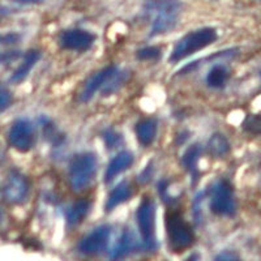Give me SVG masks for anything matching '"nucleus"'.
Listing matches in <instances>:
<instances>
[{
  "label": "nucleus",
  "mask_w": 261,
  "mask_h": 261,
  "mask_svg": "<svg viewBox=\"0 0 261 261\" xmlns=\"http://www.w3.org/2000/svg\"><path fill=\"white\" fill-rule=\"evenodd\" d=\"M137 248H141V242H137L130 228H124V231L119 237L116 244L110 251V258H123L135 252Z\"/></svg>",
  "instance_id": "nucleus-13"
},
{
  "label": "nucleus",
  "mask_w": 261,
  "mask_h": 261,
  "mask_svg": "<svg viewBox=\"0 0 261 261\" xmlns=\"http://www.w3.org/2000/svg\"><path fill=\"white\" fill-rule=\"evenodd\" d=\"M98 158L95 153L84 151L73 155L68 165V184L73 192H83L95 179Z\"/></svg>",
  "instance_id": "nucleus-3"
},
{
  "label": "nucleus",
  "mask_w": 261,
  "mask_h": 261,
  "mask_svg": "<svg viewBox=\"0 0 261 261\" xmlns=\"http://www.w3.org/2000/svg\"><path fill=\"white\" fill-rule=\"evenodd\" d=\"M20 57L21 54L18 51H6V53L2 54V63H3V65H7L17 60Z\"/></svg>",
  "instance_id": "nucleus-29"
},
{
  "label": "nucleus",
  "mask_w": 261,
  "mask_h": 261,
  "mask_svg": "<svg viewBox=\"0 0 261 261\" xmlns=\"http://www.w3.org/2000/svg\"><path fill=\"white\" fill-rule=\"evenodd\" d=\"M90 208H92V202L86 199H80L74 201L73 204L67 209L65 212V222L69 228L77 227L80 223L85 221V218L89 214Z\"/></svg>",
  "instance_id": "nucleus-15"
},
{
  "label": "nucleus",
  "mask_w": 261,
  "mask_h": 261,
  "mask_svg": "<svg viewBox=\"0 0 261 261\" xmlns=\"http://www.w3.org/2000/svg\"><path fill=\"white\" fill-rule=\"evenodd\" d=\"M208 153L213 158H225L231 151V145L223 134H213L208 141Z\"/></svg>",
  "instance_id": "nucleus-19"
},
{
  "label": "nucleus",
  "mask_w": 261,
  "mask_h": 261,
  "mask_svg": "<svg viewBox=\"0 0 261 261\" xmlns=\"http://www.w3.org/2000/svg\"><path fill=\"white\" fill-rule=\"evenodd\" d=\"M167 246L172 253H183L195 244L196 235L192 226L184 220L178 211H169L165 214Z\"/></svg>",
  "instance_id": "nucleus-2"
},
{
  "label": "nucleus",
  "mask_w": 261,
  "mask_h": 261,
  "mask_svg": "<svg viewBox=\"0 0 261 261\" xmlns=\"http://www.w3.org/2000/svg\"><path fill=\"white\" fill-rule=\"evenodd\" d=\"M132 195H134V191H132L130 184L127 180H122L110 191V193L107 196L106 204H105V209H106V212H113L116 206L128 201L132 197Z\"/></svg>",
  "instance_id": "nucleus-16"
},
{
  "label": "nucleus",
  "mask_w": 261,
  "mask_h": 261,
  "mask_svg": "<svg viewBox=\"0 0 261 261\" xmlns=\"http://www.w3.org/2000/svg\"><path fill=\"white\" fill-rule=\"evenodd\" d=\"M208 193L212 213L221 217H234L237 214L234 187L227 179H217L211 186Z\"/></svg>",
  "instance_id": "nucleus-6"
},
{
  "label": "nucleus",
  "mask_w": 261,
  "mask_h": 261,
  "mask_svg": "<svg viewBox=\"0 0 261 261\" xmlns=\"http://www.w3.org/2000/svg\"><path fill=\"white\" fill-rule=\"evenodd\" d=\"M244 132L253 136H261V114H248L242 123Z\"/></svg>",
  "instance_id": "nucleus-22"
},
{
  "label": "nucleus",
  "mask_w": 261,
  "mask_h": 261,
  "mask_svg": "<svg viewBox=\"0 0 261 261\" xmlns=\"http://www.w3.org/2000/svg\"><path fill=\"white\" fill-rule=\"evenodd\" d=\"M95 36L84 29L65 30L59 37V46L63 50L86 51L94 45Z\"/></svg>",
  "instance_id": "nucleus-10"
},
{
  "label": "nucleus",
  "mask_w": 261,
  "mask_h": 261,
  "mask_svg": "<svg viewBox=\"0 0 261 261\" xmlns=\"http://www.w3.org/2000/svg\"><path fill=\"white\" fill-rule=\"evenodd\" d=\"M176 136L179 137V141H178V145H181V144L184 143V141H186V140L188 139V137H190V134H188L187 130H184V132H180V134L179 135H176Z\"/></svg>",
  "instance_id": "nucleus-32"
},
{
  "label": "nucleus",
  "mask_w": 261,
  "mask_h": 261,
  "mask_svg": "<svg viewBox=\"0 0 261 261\" xmlns=\"http://www.w3.org/2000/svg\"><path fill=\"white\" fill-rule=\"evenodd\" d=\"M204 200V192L199 193L196 196L195 201H193V220L197 225H200L202 221V214H201V202Z\"/></svg>",
  "instance_id": "nucleus-26"
},
{
  "label": "nucleus",
  "mask_w": 261,
  "mask_h": 261,
  "mask_svg": "<svg viewBox=\"0 0 261 261\" xmlns=\"http://www.w3.org/2000/svg\"><path fill=\"white\" fill-rule=\"evenodd\" d=\"M218 38L217 30L214 28H200L184 34L175 43L170 55V62L179 63L186 58L191 57L197 51L213 45Z\"/></svg>",
  "instance_id": "nucleus-4"
},
{
  "label": "nucleus",
  "mask_w": 261,
  "mask_h": 261,
  "mask_svg": "<svg viewBox=\"0 0 261 261\" xmlns=\"http://www.w3.org/2000/svg\"><path fill=\"white\" fill-rule=\"evenodd\" d=\"M153 172H154V169H153V162L148 163L145 166V169L140 172L139 175V181L143 184H146L150 181V179L153 178Z\"/></svg>",
  "instance_id": "nucleus-28"
},
{
  "label": "nucleus",
  "mask_w": 261,
  "mask_h": 261,
  "mask_svg": "<svg viewBox=\"0 0 261 261\" xmlns=\"http://www.w3.org/2000/svg\"><path fill=\"white\" fill-rule=\"evenodd\" d=\"M128 79H129V72L118 69V72H115V73L113 74V77L107 81L106 85L102 88V95H103V97H109V95H113L115 94V93H118L119 90L122 89L123 85L127 83Z\"/></svg>",
  "instance_id": "nucleus-20"
},
{
  "label": "nucleus",
  "mask_w": 261,
  "mask_h": 261,
  "mask_svg": "<svg viewBox=\"0 0 261 261\" xmlns=\"http://www.w3.org/2000/svg\"><path fill=\"white\" fill-rule=\"evenodd\" d=\"M0 95H2V106H0V110H2V113H4L12 105V93L9 92L6 86H2V94Z\"/></svg>",
  "instance_id": "nucleus-27"
},
{
  "label": "nucleus",
  "mask_w": 261,
  "mask_h": 261,
  "mask_svg": "<svg viewBox=\"0 0 261 261\" xmlns=\"http://www.w3.org/2000/svg\"><path fill=\"white\" fill-rule=\"evenodd\" d=\"M181 7L179 0H148L144 4V12L151 18L149 36H163L175 29L179 24Z\"/></svg>",
  "instance_id": "nucleus-1"
},
{
  "label": "nucleus",
  "mask_w": 261,
  "mask_h": 261,
  "mask_svg": "<svg viewBox=\"0 0 261 261\" xmlns=\"http://www.w3.org/2000/svg\"><path fill=\"white\" fill-rule=\"evenodd\" d=\"M18 41V36L17 34H6V36H3V38H2V43H3L4 46L6 45H13V43H16V42Z\"/></svg>",
  "instance_id": "nucleus-31"
},
{
  "label": "nucleus",
  "mask_w": 261,
  "mask_h": 261,
  "mask_svg": "<svg viewBox=\"0 0 261 261\" xmlns=\"http://www.w3.org/2000/svg\"><path fill=\"white\" fill-rule=\"evenodd\" d=\"M111 238V227L109 225H101L93 228L89 234L84 237L77 244L79 252L85 256L102 255L109 247Z\"/></svg>",
  "instance_id": "nucleus-9"
},
{
  "label": "nucleus",
  "mask_w": 261,
  "mask_h": 261,
  "mask_svg": "<svg viewBox=\"0 0 261 261\" xmlns=\"http://www.w3.org/2000/svg\"><path fill=\"white\" fill-rule=\"evenodd\" d=\"M42 127H43V135H45L46 139H47L53 145H59V144H62L64 137L62 136V134H59V130H58L57 127L54 125V123H51L48 119L43 118V120H42Z\"/></svg>",
  "instance_id": "nucleus-23"
},
{
  "label": "nucleus",
  "mask_w": 261,
  "mask_h": 261,
  "mask_svg": "<svg viewBox=\"0 0 261 261\" xmlns=\"http://www.w3.org/2000/svg\"><path fill=\"white\" fill-rule=\"evenodd\" d=\"M136 57L139 60L149 62V60H158L162 57V51L158 46H148V47L140 48L136 53Z\"/></svg>",
  "instance_id": "nucleus-25"
},
{
  "label": "nucleus",
  "mask_w": 261,
  "mask_h": 261,
  "mask_svg": "<svg viewBox=\"0 0 261 261\" xmlns=\"http://www.w3.org/2000/svg\"><path fill=\"white\" fill-rule=\"evenodd\" d=\"M13 2H17V3H22V4H30V3H38V2H42V0H13Z\"/></svg>",
  "instance_id": "nucleus-33"
},
{
  "label": "nucleus",
  "mask_w": 261,
  "mask_h": 261,
  "mask_svg": "<svg viewBox=\"0 0 261 261\" xmlns=\"http://www.w3.org/2000/svg\"><path fill=\"white\" fill-rule=\"evenodd\" d=\"M141 249L145 252H154L157 249L155 239V204L149 196H143L136 213Z\"/></svg>",
  "instance_id": "nucleus-5"
},
{
  "label": "nucleus",
  "mask_w": 261,
  "mask_h": 261,
  "mask_svg": "<svg viewBox=\"0 0 261 261\" xmlns=\"http://www.w3.org/2000/svg\"><path fill=\"white\" fill-rule=\"evenodd\" d=\"M157 129L158 123L153 118L141 119L135 125V132H136L137 140H139V143L144 148H148V146H150L151 144L154 143L155 136H157Z\"/></svg>",
  "instance_id": "nucleus-17"
},
{
  "label": "nucleus",
  "mask_w": 261,
  "mask_h": 261,
  "mask_svg": "<svg viewBox=\"0 0 261 261\" xmlns=\"http://www.w3.org/2000/svg\"><path fill=\"white\" fill-rule=\"evenodd\" d=\"M102 139H103L105 145L107 146V149H110V150L111 149L118 148V146H120L123 144L122 135L116 132L115 129H113V128H109V129L105 130L103 135H102Z\"/></svg>",
  "instance_id": "nucleus-24"
},
{
  "label": "nucleus",
  "mask_w": 261,
  "mask_h": 261,
  "mask_svg": "<svg viewBox=\"0 0 261 261\" xmlns=\"http://www.w3.org/2000/svg\"><path fill=\"white\" fill-rule=\"evenodd\" d=\"M7 141L11 148L20 153H27L34 148L36 132L34 125L28 119H17L12 123L7 132Z\"/></svg>",
  "instance_id": "nucleus-8"
},
{
  "label": "nucleus",
  "mask_w": 261,
  "mask_h": 261,
  "mask_svg": "<svg viewBox=\"0 0 261 261\" xmlns=\"http://www.w3.org/2000/svg\"><path fill=\"white\" fill-rule=\"evenodd\" d=\"M41 57H42V54L41 51L38 50L27 51L24 58H22V60H21V64L15 69L12 76L9 77V81H11L12 84H21L22 81L27 80L30 71L36 67V64L39 62Z\"/></svg>",
  "instance_id": "nucleus-14"
},
{
  "label": "nucleus",
  "mask_w": 261,
  "mask_h": 261,
  "mask_svg": "<svg viewBox=\"0 0 261 261\" xmlns=\"http://www.w3.org/2000/svg\"><path fill=\"white\" fill-rule=\"evenodd\" d=\"M135 162L134 154L128 150L119 151L118 154L113 158L107 165V169L105 171L103 181L106 184L111 183L119 174H122L123 171L129 169Z\"/></svg>",
  "instance_id": "nucleus-12"
},
{
  "label": "nucleus",
  "mask_w": 261,
  "mask_h": 261,
  "mask_svg": "<svg viewBox=\"0 0 261 261\" xmlns=\"http://www.w3.org/2000/svg\"><path fill=\"white\" fill-rule=\"evenodd\" d=\"M228 79V71L226 67L221 64L213 65L211 68V71L206 74V85L211 86V88H214V89H220V88H223L227 83Z\"/></svg>",
  "instance_id": "nucleus-21"
},
{
  "label": "nucleus",
  "mask_w": 261,
  "mask_h": 261,
  "mask_svg": "<svg viewBox=\"0 0 261 261\" xmlns=\"http://www.w3.org/2000/svg\"><path fill=\"white\" fill-rule=\"evenodd\" d=\"M202 151H204V149H202L201 144H192L186 149V151L181 155V166L192 175L193 181L199 179L197 165H199V161L202 155Z\"/></svg>",
  "instance_id": "nucleus-18"
},
{
  "label": "nucleus",
  "mask_w": 261,
  "mask_h": 261,
  "mask_svg": "<svg viewBox=\"0 0 261 261\" xmlns=\"http://www.w3.org/2000/svg\"><path fill=\"white\" fill-rule=\"evenodd\" d=\"M118 69L119 68L116 65L110 64L105 67V68L99 69L98 72H95L94 74H92L84 84L83 89H81L80 94H79V101L83 102V103L89 102L98 90H102V88L106 85L107 81L113 77V74L118 72Z\"/></svg>",
  "instance_id": "nucleus-11"
},
{
  "label": "nucleus",
  "mask_w": 261,
  "mask_h": 261,
  "mask_svg": "<svg viewBox=\"0 0 261 261\" xmlns=\"http://www.w3.org/2000/svg\"><path fill=\"white\" fill-rule=\"evenodd\" d=\"M216 260H238V258H241V256L234 253L232 251H222L221 253L216 256Z\"/></svg>",
  "instance_id": "nucleus-30"
},
{
  "label": "nucleus",
  "mask_w": 261,
  "mask_h": 261,
  "mask_svg": "<svg viewBox=\"0 0 261 261\" xmlns=\"http://www.w3.org/2000/svg\"><path fill=\"white\" fill-rule=\"evenodd\" d=\"M30 181L18 170H9L3 183V200L8 205L24 204L29 197Z\"/></svg>",
  "instance_id": "nucleus-7"
}]
</instances>
